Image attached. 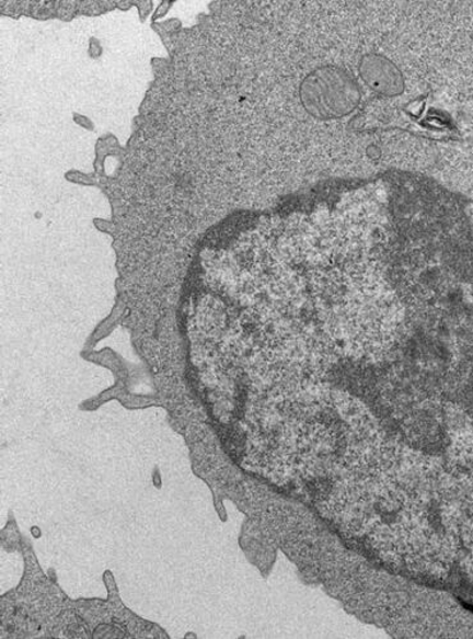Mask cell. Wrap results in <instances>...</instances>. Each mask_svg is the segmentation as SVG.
<instances>
[{"instance_id":"6da1fadb","label":"cell","mask_w":473,"mask_h":639,"mask_svg":"<svg viewBox=\"0 0 473 639\" xmlns=\"http://www.w3.org/2000/svg\"><path fill=\"white\" fill-rule=\"evenodd\" d=\"M362 92L347 69L326 65L304 77L300 99L312 118L333 121L347 117L361 103Z\"/></svg>"},{"instance_id":"7a4b0ae2","label":"cell","mask_w":473,"mask_h":639,"mask_svg":"<svg viewBox=\"0 0 473 639\" xmlns=\"http://www.w3.org/2000/svg\"><path fill=\"white\" fill-rule=\"evenodd\" d=\"M358 73L366 87L379 95L400 96L406 89V81L399 66L381 54H366L358 65Z\"/></svg>"}]
</instances>
